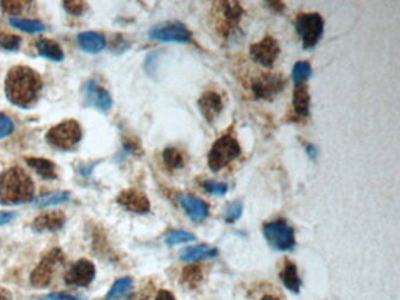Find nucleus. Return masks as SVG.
Listing matches in <instances>:
<instances>
[{"instance_id":"25","label":"nucleus","mask_w":400,"mask_h":300,"mask_svg":"<svg viewBox=\"0 0 400 300\" xmlns=\"http://www.w3.org/2000/svg\"><path fill=\"white\" fill-rule=\"evenodd\" d=\"M69 191H50V193H45V194L40 195L39 197L35 198L32 204L35 208H46V206L65 203L66 201H69Z\"/></svg>"},{"instance_id":"38","label":"nucleus","mask_w":400,"mask_h":300,"mask_svg":"<svg viewBox=\"0 0 400 300\" xmlns=\"http://www.w3.org/2000/svg\"><path fill=\"white\" fill-rule=\"evenodd\" d=\"M123 147L126 149L127 152H130V154H141V147L139 145L137 141H134L133 139H126L125 142H123Z\"/></svg>"},{"instance_id":"12","label":"nucleus","mask_w":400,"mask_h":300,"mask_svg":"<svg viewBox=\"0 0 400 300\" xmlns=\"http://www.w3.org/2000/svg\"><path fill=\"white\" fill-rule=\"evenodd\" d=\"M96 278V266L88 259H80L74 263L65 274L67 285L86 288Z\"/></svg>"},{"instance_id":"19","label":"nucleus","mask_w":400,"mask_h":300,"mask_svg":"<svg viewBox=\"0 0 400 300\" xmlns=\"http://www.w3.org/2000/svg\"><path fill=\"white\" fill-rule=\"evenodd\" d=\"M293 106L295 114L302 118H308L310 114V94L308 85L305 82L295 84L293 94Z\"/></svg>"},{"instance_id":"6","label":"nucleus","mask_w":400,"mask_h":300,"mask_svg":"<svg viewBox=\"0 0 400 300\" xmlns=\"http://www.w3.org/2000/svg\"><path fill=\"white\" fill-rule=\"evenodd\" d=\"M264 238L274 250L288 252L296 247L295 229L286 220L269 222L263 225Z\"/></svg>"},{"instance_id":"11","label":"nucleus","mask_w":400,"mask_h":300,"mask_svg":"<svg viewBox=\"0 0 400 300\" xmlns=\"http://www.w3.org/2000/svg\"><path fill=\"white\" fill-rule=\"evenodd\" d=\"M249 53L256 64L267 69H272L281 53V48L279 42L274 37L267 35L261 42L252 44L249 48Z\"/></svg>"},{"instance_id":"35","label":"nucleus","mask_w":400,"mask_h":300,"mask_svg":"<svg viewBox=\"0 0 400 300\" xmlns=\"http://www.w3.org/2000/svg\"><path fill=\"white\" fill-rule=\"evenodd\" d=\"M64 8L69 12V15L80 17L87 11V4L80 0H72V1H64Z\"/></svg>"},{"instance_id":"43","label":"nucleus","mask_w":400,"mask_h":300,"mask_svg":"<svg viewBox=\"0 0 400 300\" xmlns=\"http://www.w3.org/2000/svg\"><path fill=\"white\" fill-rule=\"evenodd\" d=\"M0 300H12V293L5 288H0Z\"/></svg>"},{"instance_id":"16","label":"nucleus","mask_w":400,"mask_h":300,"mask_svg":"<svg viewBox=\"0 0 400 300\" xmlns=\"http://www.w3.org/2000/svg\"><path fill=\"white\" fill-rule=\"evenodd\" d=\"M65 213L60 210H54L50 213H44L39 215L33 222L31 228L35 232H54L60 230L65 225Z\"/></svg>"},{"instance_id":"14","label":"nucleus","mask_w":400,"mask_h":300,"mask_svg":"<svg viewBox=\"0 0 400 300\" xmlns=\"http://www.w3.org/2000/svg\"><path fill=\"white\" fill-rule=\"evenodd\" d=\"M177 201L188 217L194 222H202L209 216V205L194 195L180 194Z\"/></svg>"},{"instance_id":"37","label":"nucleus","mask_w":400,"mask_h":300,"mask_svg":"<svg viewBox=\"0 0 400 300\" xmlns=\"http://www.w3.org/2000/svg\"><path fill=\"white\" fill-rule=\"evenodd\" d=\"M40 300H85L79 297L72 296L69 293L52 292L45 296L40 297Z\"/></svg>"},{"instance_id":"41","label":"nucleus","mask_w":400,"mask_h":300,"mask_svg":"<svg viewBox=\"0 0 400 300\" xmlns=\"http://www.w3.org/2000/svg\"><path fill=\"white\" fill-rule=\"evenodd\" d=\"M157 300H176L175 297L168 290H160L157 294Z\"/></svg>"},{"instance_id":"31","label":"nucleus","mask_w":400,"mask_h":300,"mask_svg":"<svg viewBox=\"0 0 400 300\" xmlns=\"http://www.w3.org/2000/svg\"><path fill=\"white\" fill-rule=\"evenodd\" d=\"M195 240H196L195 236L191 232L184 231V230H173V231L168 232L167 237H166V244L173 247V245H177V244L194 242Z\"/></svg>"},{"instance_id":"10","label":"nucleus","mask_w":400,"mask_h":300,"mask_svg":"<svg viewBox=\"0 0 400 300\" xmlns=\"http://www.w3.org/2000/svg\"><path fill=\"white\" fill-rule=\"evenodd\" d=\"M286 86V79L282 74H261L252 81V93L255 99L271 101L281 94Z\"/></svg>"},{"instance_id":"23","label":"nucleus","mask_w":400,"mask_h":300,"mask_svg":"<svg viewBox=\"0 0 400 300\" xmlns=\"http://www.w3.org/2000/svg\"><path fill=\"white\" fill-rule=\"evenodd\" d=\"M37 50L42 57L47 58L52 61L64 60V51L60 45L51 39L40 38L37 44Z\"/></svg>"},{"instance_id":"20","label":"nucleus","mask_w":400,"mask_h":300,"mask_svg":"<svg viewBox=\"0 0 400 300\" xmlns=\"http://www.w3.org/2000/svg\"><path fill=\"white\" fill-rule=\"evenodd\" d=\"M78 42L87 53H100L106 47V40L98 32H82L78 35Z\"/></svg>"},{"instance_id":"34","label":"nucleus","mask_w":400,"mask_h":300,"mask_svg":"<svg viewBox=\"0 0 400 300\" xmlns=\"http://www.w3.org/2000/svg\"><path fill=\"white\" fill-rule=\"evenodd\" d=\"M202 186L205 191H208L209 194L215 195V196H223L228 191V186L225 183L210 181V179L205 181Z\"/></svg>"},{"instance_id":"32","label":"nucleus","mask_w":400,"mask_h":300,"mask_svg":"<svg viewBox=\"0 0 400 300\" xmlns=\"http://www.w3.org/2000/svg\"><path fill=\"white\" fill-rule=\"evenodd\" d=\"M20 44H21V39L18 35H10V33L0 30V46L4 50L18 51Z\"/></svg>"},{"instance_id":"8","label":"nucleus","mask_w":400,"mask_h":300,"mask_svg":"<svg viewBox=\"0 0 400 300\" xmlns=\"http://www.w3.org/2000/svg\"><path fill=\"white\" fill-rule=\"evenodd\" d=\"M149 38L161 42H193V35L184 24L177 20H169L157 24L149 30Z\"/></svg>"},{"instance_id":"40","label":"nucleus","mask_w":400,"mask_h":300,"mask_svg":"<svg viewBox=\"0 0 400 300\" xmlns=\"http://www.w3.org/2000/svg\"><path fill=\"white\" fill-rule=\"evenodd\" d=\"M268 8H270L272 11L277 12V13H283L286 10V5L283 4L282 1H270L267 3Z\"/></svg>"},{"instance_id":"28","label":"nucleus","mask_w":400,"mask_h":300,"mask_svg":"<svg viewBox=\"0 0 400 300\" xmlns=\"http://www.w3.org/2000/svg\"><path fill=\"white\" fill-rule=\"evenodd\" d=\"M0 6L5 13L11 15H19L30 11L33 6V3L27 1V0H5V1L0 3Z\"/></svg>"},{"instance_id":"7","label":"nucleus","mask_w":400,"mask_h":300,"mask_svg":"<svg viewBox=\"0 0 400 300\" xmlns=\"http://www.w3.org/2000/svg\"><path fill=\"white\" fill-rule=\"evenodd\" d=\"M216 6V30L218 35L228 39L236 30L243 17V8L237 1H220L215 3Z\"/></svg>"},{"instance_id":"24","label":"nucleus","mask_w":400,"mask_h":300,"mask_svg":"<svg viewBox=\"0 0 400 300\" xmlns=\"http://www.w3.org/2000/svg\"><path fill=\"white\" fill-rule=\"evenodd\" d=\"M203 279L202 267L196 264H191V265L184 266L181 272V284L186 286L187 289H196Z\"/></svg>"},{"instance_id":"3","label":"nucleus","mask_w":400,"mask_h":300,"mask_svg":"<svg viewBox=\"0 0 400 300\" xmlns=\"http://www.w3.org/2000/svg\"><path fill=\"white\" fill-rule=\"evenodd\" d=\"M241 155V145L235 137L225 134L215 141L208 154V166L211 170L218 171L225 169L235 159Z\"/></svg>"},{"instance_id":"33","label":"nucleus","mask_w":400,"mask_h":300,"mask_svg":"<svg viewBox=\"0 0 400 300\" xmlns=\"http://www.w3.org/2000/svg\"><path fill=\"white\" fill-rule=\"evenodd\" d=\"M242 215V203L240 201H233L225 208V218L228 223H234Z\"/></svg>"},{"instance_id":"1","label":"nucleus","mask_w":400,"mask_h":300,"mask_svg":"<svg viewBox=\"0 0 400 300\" xmlns=\"http://www.w3.org/2000/svg\"><path fill=\"white\" fill-rule=\"evenodd\" d=\"M42 88V76L27 66H15L10 69L5 79V94L8 101L20 107L33 106Z\"/></svg>"},{"instance_id":"2","label":"nucleus","mask_w":400,"mask_h":300,"mask_svg":"<svg viewBox=\"0 0 400 300\" xmlns=\"http://www.w3.org/2000/svg\"><path fill=\"white\" fill-rule=\"evenodd\" d=\"M35 191V183L21 168H10L0 175V204H24L32 201Z\"/></svg>"},{"instance_id":"26","label":"nucleus","mask_w":400,"mask_h":300,"mask_svg":"<svg viewBox=\"0 0 400 300\" xmlns=\"http://www.w3.org/2000/svg\"><path fill=\"white\" fill-rule=\"evenodd\" d=\"M162 160L169 170H179L186 164V157L177 148H166L162 152Z\"/></svg>"},{"instance_id":"18","label":"nucleus","mask_w":400,"mask_h":300,"mask_svg":"<svg viewBox=\"0 0 400 300\" xmlns=\"http://www.w3.org/2000/svg\"><path fill=\"white\" fill-rule=\"evenodd\" d=\"M218 255L216 247H210L207 244H200L194 247H188L180 252V259L183 262L195 263L215 258Z\"/></svg>"},{"instance_id":"30","label":"nucleus","mask_w":400,"mask_h":300,"mask_svg":"<svg viewBox=\"0 0 400 300\" xmlns=\"http://www.w3.org/2000/svg\"><path fill=\"white\" fill-rule=\"evenodd\" d=\"M313 74V69L308 61H298L293 69V79L295 84H302L309 79Z\"/></svg>"},{"instance_id":"36","label":"nucleus","mask_w":400,"mask_h":300,"mask_svg":"<svg viewBox=\"0 0 400 300\" xmlns=\"http://www.w3.org/2000/svg\"><path fill=\"white\" fill-rule=\"evenodd\" d=\"M13 130H15V125L11 118L0 113V139L11 135Z\"/></svg>"},{"instance_id":"13","label":"nucleus","mask_w":400,"mask_h":300,"mask_svg":"<svg viewBox=\"0 0 400 300\" xmlns=\"http://www.w3.org/2000/svg\"><path fill=\"white\" fill-rule=\"evenodd\" d=\"M119 204L125 209L135 213H147L150 210V202L141 191L137 189H127L120 193L116 198Z\"/></svg>"},{"instance_id":"29","label":"nucleus","mask_w":400,"mask_h":300,"mask_svg":"<svg viewBox=\"0 0 400 300\" xmlns=\"http://www.w3.org/2000/svg\"><path fill=\"white\" fill-rule=\"evenodd\" d=\"M10 24L15 28L27 32V33H38V32L45 30V25L39 20L13 18V19L10 20Z\"/></svg>"},{"instance_id":"9","label":"nucleus","mask_w":400,"mask_h":300,"mask_svg":"<svg viewBox=\"0 0 400 300\" xmlns=\"http://www.w3.org/2000/svg\"><path fill=\"white\" fill-rule=\"evenodd\" d=\"M62 262H64V252L60 249L54 247L49 251L31 274V284L38 289L47 288L52 281L55 267Z\"/></svg>"},{"instance_id":"44","label":"nucleus","mask_w":400,"mask_h":300,"mask_svg":"<svg viewBox=\"0 0 400 300\" xmlns=\"http://www.w3.org/2000/svg\"><path fill=\"white\" fill-rule=\"evenodd\" d=\"M261 300H281L279 298H277L276 296H272V294H267V296H264L263 298Z\"/></svg>"},{"instance_id":"21","label":"nucleus","mask_w":400,"mask_h":300,"mask_svg":"<svg viewBox=\"0 0 400 300\" xmlns=\"http://www.w3.org/2000/svg\"><path fill=\"white\" fill-rule=\"evenodd\" d=\"M279 277H281L283 285L286 286L290 292L299 293L302 281L299 274H298L297 266L295 265V263L286 261L281 274H279Z\"/></svg>"},{"instance_id":"27","label":"nucleus","mask_w":400,"mask_h":300,"mask_svg":"<svg viewBox=\"0 0 400 300\" xmlns=\"http://www.w3.org/2000/svg\"><path fill=\"white\" fill-rule=\"evenodd\" d=\"M133 288V279L130 277L120 278L112 285L111 290L107 293L105 300H118L130 292Z\"/></svg>"},{"instance_id":"42","label":"nucleus","mask_w":400,"mask_h":300,"mask_svg":"<svg viewBox=\"0 0 400 300\" xmlns=\"http://www.w3.org/2000/svg\"><path fill=\"white\" fill-rule=\"evenodd\" d=\"M305 152H306V154H308L311 159H316L317 154H318L316 147L311 145V143H308V145H305Z\"/></svg>"},{"instance_id":"15","label":"nucleus","mask_w":400,"mask_h":300,"mask_svg":"<svg viewBox=\"0 0 400 300\" xmlns=\"http://www.w3.org/2000/svg\"><path fill=\"white\" fill-rule=\"evenodd\" d=\"M223 107L225 105L222 96L216 91H206L198 99V108L201 110L203 118L209 123L215 122V120L221 115Z\"/></svg>"},{"instance_id":"4","label":"nucleus","mask_w":400,"mask_h":300,"mask_svg":"<svg viewBox=\"0 0 400 300\" xmlns=\"http://www.w3.org/2000/svg\"><path fill=\"white\" fill-rule=\"evenodd\" d=\"M82 137V130L76 120H66L52 127L46 134V141L54 148L71 150L76 148Z\"/></svg>"},{"instance_id":"22","label":"nucleus","mask_w":400,"mask_h":300,"mask_svg":"<svg viewBox=\"0 0 400 300\" xmlns=\"http://www.w3.org/2000/svg\"><path fill=\"white\" fill-rule=\"evenodd\" d=\"M26 164L28 167L42 176L44 179H58L57 166L51 160L42 157H27Z\"/></svg>"},{"instance_id":"39","label":"nucleus","mask_w":400,"mask_h":300,"mask_svg":"<svg viewBox=\"0 0 400 300\" xmlns=\"http://www.w3.org/2000/svg\"><path fill=\"white\" fill-rule=\"evenodd\" d=\"M17 213L15 211H0V225H5L15 220Z\"/></svg>"},{"instance_id":"5","label":"nucleus","mask_w":400,"mask_h":300,"mask_svg":"<svg viewBox=\"0 0 400 300\" xmlns=\"http://www.w3.org/2000/svg\"><path fill=\"white\" fill-rule=\"evenodd\" d=\"M295 28L304 50H311L324 33V19L318 13H301L295 21Z\"/></svg>"},{"instance_id":"17","label":"nucleus","mask_w":400,"mask_h":300,"mask_svg":"<svg viewBox=\"0 0 400 300\" xmlns=\"http://www.w3.org/2000/svg\"><path fill=\"white\" fill-rule=\"evenodd\" d=\"M85 98L88 103L103 112H107L112 108L113 101L110 93L105 88L100 87L96 81L89 80L85 84Z\"/></svg>"}]
</instances>
